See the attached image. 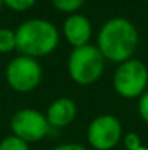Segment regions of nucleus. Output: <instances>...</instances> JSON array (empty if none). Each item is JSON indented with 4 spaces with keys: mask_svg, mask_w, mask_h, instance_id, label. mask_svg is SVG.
Instances as JSON below:
<instances>
[{
    "mask_svg": "<svg viewBox=\"0 0 148 150\" xmlns=\"http://www.w3.org/2000/svg\"><path fill=\"white\" fill-rule=\"evenodd\" d=\"M137 26L125 18H112L106 21L97 34L96 47L112 63H123L131 60L138 47Z\"/></svg>",
    "mask_w": 148,
    "mask_h": 150,
    "instance_id": "obj_1",
    "label": "nucleus"
},
{
    "mask_svg": "<svg viewBox=\"0 0 148 150\" xmlns=\"http://www.w3.org/2000/svg\"><path fill=\"white\" fill-rule=\"evenodd\" d=\"M60 32L47 19H28L16 29V50L20 55L32 58L44 57L57 50Z\"/></svg>",
    "mask_w": 148,
    "mask_h": 150,
    "instance_id": "obj_2",
    "label": "nucleus"
},
{
    "mask_svg": "<svg viewBox=\"0 0 148 150\" xmlns=\"http://www.w3.org/2000/svg\"><path fill=\"white\" fill-rule=\"evenodd\" d=\"M105 61L106 60L97 47L87 44L71 50L67 61V70L74 83L89 86L97 82L103 74Z\"/></svg>",
    "mask_w": 148,
    "mask_h": 150,
    "instance_id": "obj_3",
    "label": "nucleus"
},
{
    "mask_svg": "<svg viewBox=\"0 0 148 150\" xmlns=\"http://www.w3.org/2000/svg\"><path fill=\"white\" fill-rule=\"evenodd\" d=\"M113 89L125 99L140 98L148 86V67L137 58L126 60L113 73Z\"/></svg>",
    "mask_w": 148,
    "mask_h": 150,
    "instance_id": "obj_4",
    "label": "nucleus"
},
{
    "mask_svg": "<svg viewBox=\"0 0 148 150\" xmlns=\"http://www.w3.org/2000/svg\"><path fill=\"white\" fill-rule=\"evenodd\" d=\"M6 79L16 92H31L36 89L42 80V67L36 58L19 55L7 64Z\"/></svg>",
    "mask_w": 148,
    "mask_h": 150,
    "instance_id": "obj_5",
    "label": "nucleus"
},
{
    "mask_svg": "<svg viewBox=\"0 0 148 150\" xmlns=\"http://www.w3.org/2000/svg\"><path fill=\"white\" fill-rule=\"evenodd\" d=\"M10 128L13 136L29 143L42 140L49 131L47 117L32 108H25L18 111L10 120Z\"/></svg>",
    "mask_w": 148,
    "mask_h": 150,
    "instance_id": "obj_6",
    "label": "nucleus"
},
{
    "mask_svg": "<svg viewBox=\"0 0 148 150\" xmlns=\"http://www.w3.org/2000/svg\"><path fill=\"white\" fill-rule=\"evenodd\" d=\"M122 139L121 121L110 114L96 117L87 128V142L96 150H112Z\"/></svg>",
    "mask_w": 148,
    "mask_h": 150,
    "instance_id": "obj_7",
    "label": "nucleus"
},
{
    "mask_svg": "<svg viewBox=\"0 0 148 150\" xmlns=\"http://www.w3.org/2000/svg\"><path fill=\"white\" fill-rule=\"evenodd\" d=\"M62 34L73 48L87 45L92 38V22L81 13L68 15L62 23Z\"/></svg>",
    "mask_w": 148,
    "mask_h": 150,
    "instance_id": "obj_8",
    "label": "nucleus"
},
{
    "mask_svg": "<svg viewBox=\"0 0 148 150\" xmlns=\"http://www.w3.org/2000/svg\"><path fill=\"white\" fill-rule=\"evenodd\" d=\"M47 120L49 127L64 128L70 125L77 117V105L76 102L67 96L55 99L47 109Z\"/></svg>",
    "mask_w": 148,
    "mask_h": 150,
    "instance_id": "obj_9",
    "label": "nucleus"
},
{
    "mask_svg": "<svg viewBox=\"0 0 148 150\" xmlns=\"http://www.w3.org/2000/svg\"><path fill=\"white\" fill-rule=\"evenodd\" d=\"M16 48V32L0 28V52H10Z\"/></svg>",
    "mask_w": 148,
    "mask_h": 150,
    "instance_id": "obj_10",
    "label": "nucleus"
},
{
    "mask_svg": "<svg viewBox=\"0 0 148 150\" xmlns=\"http://www.w3.org/2000/svg\"><path fill=\"white\" fill-rule=\"evenodd\" d=\"M86 0H51L52 6L60 10V12H64V13H77V10L84 4Z\"/></svg>",
    "mask_w": 148,
    "mask_h": 150,
    "instance_id": "obj_11",
    "label": "nucleus"
},
{
    "mask_svg": "<svg viewBox=\"0 0 148 150\" xmlns=\"http://www.w3.org/2000/svg\"><path fill=\"white\" fill-rule=\"evenodd\" d=\"M0 150H29V144L16 136H9L0 142Z\"/></svg>",
    "mask_w": 148,
    "mask_h": 150,
    "instance_id": "obj_12",
    "label": "nucleus"
},
{
    "mask_svg": "<svg viewBox=\"0 0 148 150\" xmlns=\"http://www.w3.org/2000/svg\"><path fill=\"white\" fill-rule=\"evenodd\" d=\"M3 3L10 7L12 10H16V12H23V10H28L31 9L36 0H3Z\"/></svg>",
    "mask_w": 148,
    "mask_h": 150,
    "instance_id": "obj_13",
    "label": "nucleus"
},
{
    "mask_svg": "<svg viewBox=\"0 0 148 150\" xmlns=\"http://www.w3.org/2000/svg\"><path fill=\"white\" fill-rule=\"evenodd\" d=\"M123 144H125L126 150H137V149H140V147H142L141 137H140L137 133H134V131L125 134V137H123Z\"/></svg>",
    "mask_w": 148,
    "mask_h": 150,
    "instance_id": "obj_14",
    "label": "nucleus"
},
{
    "mask_svg": "<svg viewBox=\"0 0 148 150\" xmlns=\"http://www.w3.org/2000/svg\"><path fill=\"white\" fill-rule=\"evenodd\" d=\"M138 112H140V117L148 124V91H145L138 98Z\"/></svg>",
    "mask_w": 148,
    "mask_h": 150,
    "instance_id": "obj_15",
    "label": "nucleus"
},
{
    "mask_svg": "<svg viewBox=\"0 0 148 150\" xmlns=\"http://www.w3.org/2000/svg\"><path fill=\"white\" fill-rule=\"evenodd\" d=\"M51 150H87V149L84 146H81V144H77V143H65V144L55 146L54 149Z\"/></svg>",
    "mask_w": 148,
    "mask_h": 150,
    "instance_id": "obj_16",
    "label": "nucleus"
},
{
    "mask_svg": "<svg viewBox=\"0 0 148 150\" xmlns=\"http://www.w3.org/2000/svg\"><path fill=\"white\" fill-rule=\"evenodd\" d=\"M137 150H148V147H144V146H142V147H140V149H137Z\"/></svg>",
    "mask_w": 148,
    "mask_h": 150,
    "instance_id": "obj_17",
    "label": "nucleus"
},
{
    "mask_svg": "<svg viewBox=\"0 0 148 150\" xmlns=\"http://www.w3.org/2000/svg\"><path fill=\"white\" fill-rule=\"evenodd\" d=\"M1 4H3V0H0V7H1Z\"/></svg>",
    "mask_w": 148,
    "mask_h": 150,
    "instance_id": "obj_18",
    "label": "nucleus"
},
{
    "mask_svg": "<svg viewBox=\"0 0 148 150\" xmlns=\"http://www.w3.org/2000/svg\"><path fill=\"white\" fill-rule=\"evenodd\" d=\"M145 1H147V3H148V0H145Z\"/></svg>",
    "mask_w": 148,
    "mask_h": 150,
    "instance_id": "obj_19",
    "label": "nucleus"
}]
</instances>
